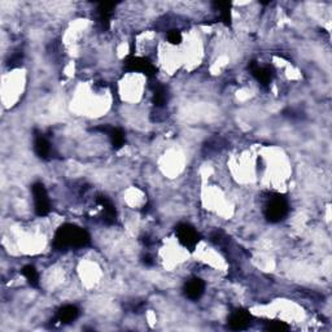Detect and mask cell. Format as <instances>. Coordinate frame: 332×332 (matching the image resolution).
<instances>
[{
    "mask_svg": "<svg viewBox=\"0 0 332 332\" xmlns=\"http://www.w3.org/2000/svg\"><path fill=\"white\" fill-rule=\"evenodd\" d=\"M287 213V204L284 203L283 200H273L270 205L267 206L266 209V214L269 220L271 221H279L282 220V217H284V214Z\"/></svg>",
    "mask_w": 332,
    "mask_h": 332,
    "instance_id": "6da1fadb",
    "label": "cell"
},
{
    "mask_svg": "<svg viewBox=\"0 0 332 332\" xmlns=\"http://www.w3.org/2000/svg\"><path fill=\"white\" fill-rule=\"evenodd\" d=\"M204 294V283L200 279H191L185 284V295L191 300H197Z\"/></svg>",
    "mask_w": 332,
    "mask_h": 332,
    "instance_id": "7a4b0ae2",
    "label": "cell"
},
{
    "mask_svg": "<svg viewBox=\"0 0 332 332\" xmlns=\"http://www.w3.org/2000/svg\"><path fill=\"white\" fill-rule=\"evenodd\" d=\"M230 326L235 330H243L249 325V314L245 311H236L235 314L231 315Z\"/></svg>",
    "mask_w": 332,
    "mask_h": 332,
    "instance_id": "3957f363",
    "label": "cell"
},
{
    "mask_svg": "<svg viewBox=\"0 0 332 332\" xmlns=\"http://www.w3.org/2000/svg\"><path fill=\"white\" fill-rule=\"evenodd\" d=\"M77 315H78L77 308L73 306V305H68V306L61 309L59 317L61 322H64V323H69V322H73L74 319L77 318Z\"/></svg>",
    "mask_w": 332,
    "mask_h": 332,
    "instance_id": "277c9868",
    "label": "cell"
}]
</instances>
